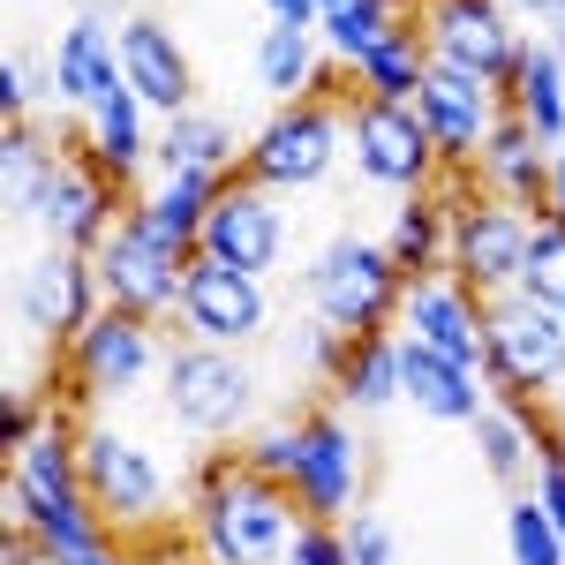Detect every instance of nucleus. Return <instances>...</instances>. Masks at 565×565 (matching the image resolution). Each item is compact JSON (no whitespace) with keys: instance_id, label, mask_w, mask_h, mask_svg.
Listing matches in <instances>:
<instances>
[{"instance_id":"1","label":"nucleus","mask_w":565,"mask_h":565,"mask_svg":"<svg viewBox=\"0 0 565 565\" xmlns=\"http://www.w3.org/2000/svg\"><path fill=\"white\" fill-rule=\"evenodd\" d=\"M295 535H302V505L287 482L257 476L234 445L196 460V482L181 498V543L204 565H287Z\"/></svg>"},{"instance_id":"2","label":"nucleus","mask_w":565,"mask_h":565,"mask_svg":"<svg viewBox=\"0 0 565 565\" xmlns=\"http://www.w3.org/2000/svg\"><path fill=\"white\" fill-rule=\"evenodd\" d=\"M0 527H31L61 565L98 558L114 535L98 521L84 490V452H76V423L53 415L23 452H8V476H0Z\"/></svg>"},{"instance_id":"3","label":"nucleus","mask_w":565,"mask_h":565,"mask_svg":"<svg viewBox=\"0 0 565 565\" xmlns=\"http://www.w3.org/2000/svg\"><path fill=\"white\" fill-rule=\"evenodd\" d=\"M76 452H84V490H90V505H98V521H106L114 543L151 551L159 535H181L174 482H167L159 452H151L136 430L90 415V423H76Z\"/></svg>"},{"instance_id":"4","label":"nucleus","mask_w":565,"mask_h":565,"mask_svg":"<svg viewBox=\"0 0 565 565\" xmlns=\"http://www.w3.org/2000/svg\"><path fill=\"white\" fill-rule=\"evenodd\" d=\"M159 407L174 415L189 437L204 445H249L264 430V377L242 348H204V340H174L167 370H159Z\"/></svg>"},{"instance_id":"5","label":"nucleus","mask_w":565,"mask_h":565,"mask_svg":"<svg viewBox=\"0 0 565 565\" xmlns=\"http://www.w3.org/2000/svg\"><path fill=\"white\" fill-rule=\"evenodd\" d=\"M302 302H309V317L332 324L340 340L399 332L407 271L392 264L385 242H370V234H332V242L302 264Z\"/></svg>"},{"instance_id":"6","label":"nucleus","mask_w":565,"mask_h":565,"mask_svg":"<svg viewBox=\"0 0 565 565\" xmlns=\"http://www.w3.org/2000/svg\"><path fill=\"white\" fill-rule=\"evenodd\" d=\"M348 106H354L348 84L295 98V106H271L242 143V174L271 196H302L317 181H332V167L348 159Z\"/></svg>"},{"instance_id":"7","label":"nucleus","mask_w":565,"mask_h":565,"mask_svg":"<svg viewBox=\"0 0 565 565\" xmlns=\"http://www.w3.org/2000/svg\"><path fill=\"white\" fill-rule=\"evenodd\" d=\"M167 324H151V317H129V309H98L84 332L61 348V377L76 399L90 407H114V399H136V392L151 385L159 370H167Z\"/></svg>"},{"instance_id":"8","label":"nucleus","mask_w":565,"mask_h":565,"mask_svg":"<svg viewBox=\"0 0 565 565\" xmlns=\"http://www.w3.org/2000/svg\"><path fill=\"white\" fill-rule=\"evenodd\" d=\"M445 189H452V181H445ZM527 242H535V212H527V204H498V196H482L476 181L452 189V257H445V271H452L468 295H482V302L521 295Z\"/></svg>"},{"instance_id":"9","label":"nucleus","mask_w":565,"mask_h":565,"mask_svg":"<svg viewBox=\"0 0 565 565\" xmlns=\"http://www.w3.org/2000/svg\"><path fill=\"white\" fill-rule=\"evenodd\" d=\"M302 460H295V505H302V521H354L362 513V468H370V445L354 430V415L340 399H309L302 415Z\"/></svg>"},{"instance_id":"10","label":"nucleus","mask_w":565,"mask_h":565,"mask_svg":"<svg viewBox=\"0 0 565 565\" xmlns=\"http://www.w3.org/2000/svg\"><path fill=\"white\" fill-rule=\"evenodd\" d=\"M482 377L498 399H551L565 385V317L527 295L490 302V354H482Z\"/></svg>"},{"instance_id":"11","label":"nucleus","mask_w":565,"mask_h":565,"mask_svg":"<svg viewBox=\"0 0 565 565\" xmlns=\"http://www.w3.org/2000/svg\"><path fill=\"white\" fill-rule=\"evenodd\" d=\"M174 340H204V348H257L271 332V287L257 271H234L218 257H189V279H181V309L167 324Z\"/></svg>"},{"instance_id":"12","label":"nucleus","mask_w":565,"mask_h":565,"mask_svg":"<svg viewBox=\"0 0 565 565\" xmlns=\"http://www.w3.org/2000/svg\"><path fill=\"white\" fill-rule=\"evenodd\" d=\"M415 31L430 45L437 68H460L476 84L505 90L513 84V61H521V31H513V8L505 0H423L415 8Z\"/></svg>"},{"instance_id":"13","label":"nucleus","mask_w":565,"mask_h":565,"mask_svg":"<svg viewBox=\"0 0 565 565\" xmlns=\"http://www.w3.org/2000/svg\"><path fill=\"white\" fill-rule=\"evenodd\" d=\"M348 159L362 181H377L392 196H415V189H437L445 181V159H437L430 129L415 106H392V98H354L348 106Z\"/></svg>"},{"instance_id":"14","label":"nucleus","mask_w":565,"mask_h":565,"mask_svg":"<svg viewBox=\"0 0 565 565\" xmlns=\"http://www.w3.org/2000/svg\"><path fill=\"white\" fill-rule=\"evenodd\" d=\"M8 309H15V332H23V340L68 348L90 317L106 309V295H98V264L76 257V249H53V242H45L39 257L15 271V295H8Z\"/></svg>"},{"instance_id":"15","label":"nucleus","mask_w":565,"mask_h":565,"mask_svg":"<svg viewBox=\"0 0 565 565\" xmlns=\"http://www.w3.org/2000/svg\"><path fill=\"white\" fill-rule=\"evenodd\" d=\"M90 264H98V295H106V309H129V317H151V324H174L181 279H189V257H181V249L136 234L129 218H121Z\"/></svg>"},{"instance_id":"16","label":"nucleus","mask_w":565,"mask_h":565,"mask_svg":"<svg viewBox=\"0 0 565 565\" xmlns=\"http://www.w3.org/2000/svg\"><path fill=\"white\" fill-rule=\"evenodd\" d=\"M196 257H218V264H234V271L271 279V271H279V257H287V204H279L271 189H257L249 174L218 181Z\"/></svg>"},{"instance_id":"17","label":"nucleus","mask_w":565,"mask_h":565,"mask_svg":"<svg viewBox=\"0 0 565 565\" xmlns=\"http://www.w3.org/2000/svg\"><path fill=\"white\" fill-rule=\"evenodd\" d=\"M415 114H423V129H430L445 174H468L476 151L490 143V129L505 121V90H490V84H476V76L430 61V84L415 90Z\"/></svg>"},{"instance_id":"18","label":"nucleus","mask_w":565,"mask_h":565,"mask_svg":"<svg viewBox=\"0 0 565 565\" xmlns=\"http://www.w3.org/2000/svg\"><path fill=\"white\" fill-rule=\"evenodd\" d=\"M399 340L437 348V354H452V362H468V370H482V354H490V302H482V295H468L452 271L407 279V302H399Z\"/></svg>"},{"instance_id":"19","label":"nucleus","mask_w":565,"mask_h":565,"mask_svg":"<svg viewBox=\"0 0 565 565\" xmlns=\"http://www.w3.org/2000/svg\"><path fill=\"white\" fill-rule=\"evenodd\" d=\"M121 218H129V189L106 181L84 151H68V167H61V181H53V196H45V212H39V234L53 242V249L98 257L106 234H114Z\"/></svg>"},{"instance_id":"20","label":"nucleus","mask_w":565,"mask_h":565,"mask_svg":"<svg viewBox=\"0 0 565 565\" xmlns=\"http://www.w3.org/2000/svg\"><path fill=\"white\" fill-rule=\"evenodd\" d=\"M121 84L151 106V121H174L196 106V61H189V45L159 23V15H121Z\"/></svg>"},{"instance_id":"21","label":"nucleus","mask_w":565,"mask_h":565,"mask_svg":"<svg viewBox=\"0 0 565 565\" xmlns=\"http://www.w3.org/2000/svg\"><path fill=\"white\" fill-rule=\"evenodd\" d=\"M45 76H53V98L76 106V114L106 106V98L121 90V23H106L98 8L68 15L61 39H53V53H45Z\"/></svg>"},{"instance_id":"22","label":"nucleus","mask_w":565,"mask_h":565,"mask_svg":"<svg viewBox=\"0 0 565 565\" xmlns=\"http://www.w3.org/2000/svg\"><path fill=\"white\" fill-rule=\"evenodd\" d=\"M76 151H84L106 181H121V189L136 196V181L159 167V129H151V106L121 84L106 106H90V114H84V143H76Z\"/></svg>"},{"instance_id":"23","label":"nucleus","mask_w":565,"mask_h":565,"mask_svg":"<svg viewBox=\"0 0 565 565\" xmlns=\"http://www.w3.org/2000/svg\"><path fill=\"white\" fill-rule=\"evenodd\" d=\"M551 143L527 129L521 114H505L498 129H490V143L476 151V167H468V181H476L482 196H498V204H527V212H543V189H551Z\"/></svg>"},{"instance_id":"24","label":"nucleus","mask_w":565,"mask_h":565,"mask_svg":"<svg viewBox=\"0 0 565 565\" xmlns=\"http://www.w3.org/2000/svg\"><path fill=\"white\" fill-rule=\"evenodd\" d=\"M399 399L415 415H430V423H476L482 407H490V377L468 370V362H452V354H437V348L399 340Z\"/></svg>"},{"instance_id":"25","label":"nucleus","mask_w":565,"mask_h":565,"mask_svg":"<svg viewBox=\"0 0 565 565\" xmlns=\"http://www.w3.org/2000/svg\"><path fill=\"white\" fill-rule=\"evenodd\" d=\"M68 167V136L45 129V121H8L0 136V189H8V218H23V226H39L45 196H53V181Z\"/></svg>"},{"instance_id":"26","label":"nucleus","mask_w":565,"mask_h":565,"mask_svg":"<svg viewBox=\"0 0 565 565\" xmlns=\"http://www.w3.org/2000/svg\"><path fill=\"white\" fill-rule=\"evenodd\" d=\"M242 143L249 136L234 129L212 106H189L174 121H159V167L151 174H196V181H234L242 174Z\"/></svg>"},{"instance_id":"27","label":"nucleus","mask_w":565,"mask_h":565,"mask_svg":"<svg viewBox=\"0 0 565 565\" xmlns=\"http://www.w3.org/2000/svg\"><path fill=\"white\" fill-rule=\"evenodd\" d=\"M212 196H218V181L151 174V181L129 196V226H136V234H151V242H167V249H181V257H196L204 218H212Z\"/></svg>"},{"instance_id":"28","label":"nucleus","mask_w":565,"mask_h":565,"mask_svg":"<svg viewBox=\"0 0 565 565\" xmlns=\"http://www.w3.org/2000/svg\"><path fill=\"white\" fill-rule=\"evenodd\" d=\"M377 242L392 249V264H399L407 279H430V271H445V257H452V189L437 181V189L399 196Z\"/></svg>"},{"instance_id":"29","label":"nucleus","mask_w":565,"mask_h":565,"mask_svg":"<svg viewBox=\"0 0 565 565\" xmlns=\"http://www.w3.org/2000/svg\"><path fill=\"white\" fill-rule=\"evenodd\" d=\"M324 39L317 31H287V23H264L257 53H249V76H257V90L271 98V106H295V98H317L324 84Z\"/></svg>"},{"instance_id":"30","label":"nucleus","mask_w":565,"mask_h":565,"mask_svg":"<svg viewBox=\"0 0 565 565\" xmlns=\"http://www.w3.org/2000/svg\"><path fill=\"white\" fill-rule=\"evenodd\" d=\"M468 430H476L482 468L505 482V490H527V482H535V460H543V415H535L527 399H490Z\"/></svg>"},{"instance_id":"31","label":"nucleus","mask_w":565,"mask_h":565,"mask_svg":"<svg viewBox=\"0 0 565 565\" xmlns=\"http://www.w3.org/2000/svg\"><path fill=\"white\" fill-rule=\"evenodd\" d=\"M505 114H521L551 151L565 143V61H558V45H551V39H527L521 45L513 84H505Z\"/></svg>"},{"instance_id":"32","label":"nucleus","mask_w":565,"mask_h":565,"mask_svg":"<svg viewBox=\"0 0 565 565\" xmlns=\"http://www.w3.org/2000/svg\"><path fill=\"white\" fill-rule=\"evenodd\" d=\"M324 399H340L348 415H385V407H399V332L348 340V354H340Z\"/></svg>"},{"instance_id":"33","label":"nucleus","mask_w":565,"mask_h":565,"mask_svg":"<svg viewBox=\"0 0 565 565\" xmlns=\"http://www.w3.org/2000/svg\"><path fill=\"white\" fill-rule=\"evenodd\" d=\"M423 84H430V45H423V31H415V15H407V23H399V31L348 76L354 98H392V106H415Z\"/></svg>"},{"instance_id":"34","label":"nucleus","mask_w":565,"mask_h":565,"mask_svg":"<svg viewBox=\"0 0 565 565\" xmlns=\"http://www.w3.org/2000/svg\"><path fill=\"white\" fill-rule=\"evenodd\" d=\"M399 23H407V15L385 8V0H354V8H340V15H324V23H317V39H324V61H332L340 76H354V68H362V61H370Z\"/></svg>"},{"instance_id":"35","label":"nucleus","mask_w":565,"mask_h":565,"mask_svg":"<svg viewBox=\"0 0 565 565\" xmlns=\"http://www.w3.org/2000/svg\"><path fill=\"white\" fill-rule=\"evenodd\" d=\"M505 558L513 565H565V535L535 505V490H513L505 498Z\"/></svg>"},{"instance_id":"36","label":"nucleus","mask_w":565,"mask_h":565,"mask_svg":"<svg viewBox=\"0 0 565 565\" xmlns=\"http://www.w3.org/2000/svg\"><path fill=\"white\" fill-rule=\"evenodd\" d=\"M521 295L565 317V226L558 218H535V242H527V271H521Z\"/></svg>"},{"instance_id":"37","label":"nucleus","mask_w":565,"mask_h":565,"mask_svg":"<svg viewBox=\"0 0 565 565\" xmlns=\"http://www.w3.org/2000/svg\"><path fill=\"white\" fill-rule=\"evenodd\" d=\"M234 452H242V460H249L257 476L295 482V460H302V423H295V415H271V423H264L249 445H234Z\"/></svg>"},{"instance_id":"38","label":"nucleus","mask_w":565,"mask_h":565,"mask_svg":"<svg viewBox=\"0 0 565 565\" xmlns=\"http://www.w3.org/2000/svg\"><path fill=\"white\" fill-rule=\"evenodd\" d=\"M53 415H61V399H45V385H23V377H15L8 399H0V445H8V452H23Z\"/></svg>"},{"instance_id":"39","label":"nucleus","mask_w":565,"mask_h":565,"mask_svg":"<svg viewBox=\"0 0 565 565\" xmlns=\"http://www.w3.org/2000/svg\"><path fill=\"white\" fill-rule=\"evenodd\" d=\"M535 505L551 513V527L565 535V437H558V423H543V460H535Z\"/></svg>"},{"instance_id":"40","label":"nucleus","mask_w":565,"mask_h":565,"mask_svg":"<svg viewBox=\"0 0 565 565\" xmlns=\"http://www.w3.org/2000/svg\"><path fill=\"white\" fill-rule=\"evenodd\" d=\"M348 527V565H399V535H392V521L385 513H354V521H340Z\"/></svg>"},{"instance_id":"41","label":"nucleus","mask_w":565,"mask_h":565,"mask_svg":"<svg viewBox=\"0 0 565 565\" xmlns=\"http://www.w3.org/2000/svg\"><path fill=\"white\" fill-rule=\"evenodd\" d=\"M287 565H348V527L302 521V535L287 543Z\"/></svg>"},{"instance_id":"42","label":"nucleus","mask_w":565,"mask_h":565,"mask_svg":"<svg viewBox=\"0 0 565 565\" xmlns=\"http://www.w3.org/2000/svg\"><path fill=\"white\" fill-rule=\"evenodd\" d=\"M31 98H39V84H31V53L8 45V61H0V114H8V121H31Z\"/></svg>"},{"instance_id":"43","label":"nucleus","mask_w":565,"mask_h":565,"mask_svg":"<svg viewBox=\"0 0 565 565\" xmlns=\"http://www.w3.org/2000/svg\"><path fill=\"white\" fill-rule=\"evenodd\" d=\"M257 8L271 15V23H287V31H317V23H324L317 0H257Z\"/></svg>"},{"instance_id":"44","label":"nucleus","mask_w":565,"mask_h":565,"mask_svg":"<svg viewBox=\"0 0 565 565\" xmlns=\"http://www.w3.org/2000/svg\"><path fill=\"white\" fill-rule=\"evenodd\" d=\"M136 558H143V565H204L196 551H189V543H181V535H167V543H151V551H136Z\"/></svg>"},{"instance_id":"45","label":"nucleus","mask_w":565,"mask_h":565,"mask_svg":"<svg viewBox=\"0 0 565 565\" xmlns=\"http://www.w3.org/2000/svg\"><path fill=\"white\" fill-rule=\"evenodd\" d=\"M535 218H558V226H565V159L551 167V189H543V212H535Z\"/></svg>"},{"instance_id":"46","label":"nucleus","mask_w":565,"mask_h":565,"mask_svg":"<svg viewBox=\"0 0 565 565\" xmlns=\"http://www.w3.org/2000/svg\"><path fill=\"white\" fill-rule=\"evenodd\" d=\"M505 8H513V15H535V23H558L565 15V0H505Z\"/></svg>"},{"instance_id":"47","label":"nucleus","mask_w":565,"mask_h":565,"mask_svg":"<svg viewBox=\"0 0 565 565\" xmlns=\"http://www.w3.org/2000/svg\"><path fill=\"white\" fill-rule=\"evenodd\" d=\"M84 565H136V551H129V543H106V551H98V558H84Z\"/></svg>"},{"instance_id":"48","label":"nucleus","mask_w":565,"mask_h":565,"mask_svg":"<svg viewBox=\"0 0 565 565\" xmlns=\"http://www.w3.org/2000/svg\"><path fill=\"white\" fill-rule=\"evenodd\" d=\"M317 8H324V15H340V8H354V0H317Z\"/></svg>"},{"instance_id":"49","label":"nucleus","mask_w":565,"mask_h":565,"mask_svg":"<svg viewBox=\"0 0 565 565\" xmlns=\"http://www.w3.org/2000/svg\"><path fill=\"white\" fill-rule=\"evenodd\" d=\"M385 8H399V15H415V8H423V0H385Z\"/></svg>"},{"instance_id":"50","label":"nucleus","mask_w":565,"mask_h":565,"mask_svg":"<svg viewBox=\"0 0 565 565\" xmlns=\"http://www.w3.org/2000/svg\"><path fill=\"white\" fill-rule=\"evenodd\" d=\"M551 45H558V61H565V15H558V39H551Z\"/></svg>"},{"instance_id":"51","label":"nucleus","mask_w":565,"mask_h":565,"mask_svg":"<svg viewBox=\"0 0 565 565\" xmlns=\"http://www.w3.org/2000/svg\"><path fill=\"white\" fill-rule=\"evenodd\" d=\"M558 159H565V143H558Z\"/></svg>"}]
</instances>
